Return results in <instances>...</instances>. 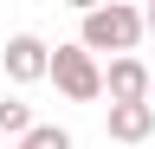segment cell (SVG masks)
Listing matches in <instances>:
<instances>
[{
	"mask_svg": "<svg viewBox=\"0 0 155 149\" xmlns=\"http://www.w3.org/2000/svg\"><path fill=\"white\" fill-rule=\"evenodd\" d=\"M149 32V13L123 7V0H110V7H91L84 13V32H78V46L84 52H116V59H136V39Z\"/></svg>",
	"mask_w": 155,
	"mask_h": 149,
	"instance_id": "cell-1",
	"label": "cell"
},
{
	"mask_svg": "<svg viewBox=\"0 0 155 149\" xmlns=\"http://www.w3.org/2000/svg\"><path fill=\"white\" fill-rule=\"evenodd\" d=\"M52 84L65 91L71 104L104 97V71H97V52H84V46H58V52H52Z\"/></svg>",
	"mask_w": 155,
	"mask_h": 149,
	"instance_id": "cell-2",
	"label": "cell"
},
{
	"mask_svg": "<svg viewBox=\"0 0 155 149\" xmlns=\"http://www.w3.org/2000/svg\"><path fill=\"white\" fill-rule=\"evenodd\" d=\"M0 65H7L13 84H39V78H52V46L39 32H13L7 52H0Z\"/></svg>",
	"mask_w": 155,
	"mask_h": 149,
	"instance_id": "cell-3",
	"label": "cell"
},
{
	"mask_svg": "<svg viewBox=\"0 0 155 149\" xmlns=\"http://www.w3.org/2000/svg\"><path fill=\"white\" fill-rule=\"evenodd\" d=\"M104 91H110V104H149V97H155V71H149L142 59H110Z\"/></svg>",
	"mask_w": 155,
	"mask_h": 149,
	"instance_id": "cell-4",
	"label": "cell"
},
{
	"mask_svg": "<svg viewBox=\"0 0 155 149\" xmlns=\"http://www.w3.org/2000/svg\"><path fill=\"white\" fill-rule=\"evenodd\" d=\"M104 130H110V143H142L155 130V104H110Z\"/></svg>",
	"mask_w": 155,
	"mask_h": 149,
	"instance_id": "cell-5",
	"label": "cell"
},
{
	"mask_svg": "<svg viewBox=\"0 0 155 149\" xmlns=\"http://www.w3.org/2000/svg\"><path fill=\"white\" fill-rule=\"evenodd\" d=\"M0 130H7V136H19V143H26L32 130H39V123H32V104H19V97H7V104H0Z\"/></svg>",
	"mask_w": 155,
	"mask_h": 149,
	"instance_id": "cell-6",
	"label": "cell"
},
{
	"mask_svg": "<svg viewBox=\"0 0 155 149\" xmlns=\"http://www.w3.org/2000/svg\"><path fill=\"white\" fill-rule=\"evenodd\" d=\"M19 149H71V130H58V123H39Z\"/></svg>",
	"mask_w": 155,
	"mask_h": 149,
	"instance_id": "cell-7",
	"label": "cell"
},
{
	"mask_svg": "<svg viewBox=\"0 0 155 149\" xmlns=\"http://www.w3.org/2000/svg\"><path fill=\"white\" fill-rule=\"evenodd\" d=\"M149 32H155V7H149Z\"/></svg>",
	"mask_w": 155,
	"mask_h": 149,
	"instance_id": "cell-8",
	"label": "cell"
},
{
	"mask_svg": "<svg viewBox=\"0 0 155 149\" xmlns=\"http://www.w3.org/2000/svg\"><path fill=\"white\" fill-rule=\"evenodd\" d=\"M149 104H155V97H149Z\"/></svg>",
	"mask_w": 155,
	"mask_h": 149,
	"instance_id": "cell-9",
	"label": "cell"
}]
</instances>
